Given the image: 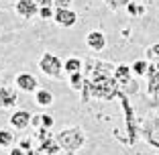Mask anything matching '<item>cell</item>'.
<instances>
[{
	"mask_svg": "<svg viewBox=\"0 0 159 155\" xmlns=\"http://www.w3.org/2000/svg\"><path fill=\"white\" fill-rule=\"evenodd\" d=\"M55 139H57V143H59L63 153L75 155L86 143V133L82 127L74 125V127H66V129H61L59 133H55Z\"/></svg>",
	"mask_w": 159,
	"mask_h": 155,
	"instance_id": "6da1fadb",
	"label": "cell"
},
{
	"mask_svg": "<svg viewBox=\"0 0 159 155\" xmlns=\"http://www.w3.org/2000/svg\"><path fill=\"white\" fill-rule=\"evenodd\" d=\"M118 100H120V106H122V112H125V127H126V137L122 139V141L126 143L129 147H133L137 143V139H139L141 135V129H139V122H137V114H135V108H133L131 100H129V94H125V92H118L116 96Z\"/></svg>",
	"mask_w": 159,
	"mask_h": 155,
	"instance_id": "7a4b0ae2",
	"label": "cell"
},
{
	"mask_svg": "<svg viewBox=\"0 0 159 155\" xmlns=\"http://www.w3.org/2000/svg\"><path fill=\"white\" fill-rule=\"evenodd\" d=\"M90 88H92V98L104 100V102L114 100L118 96V92H120V86L114 80V75L100 78V80H90Z\"/></svg>",
	"mask_w": 159,
	"mask_h": 155,
	"instance_id": "3957f363",
	"label": "cell"
},
{
	"mask_svg": "<svg viewBox=\"0 0 159 155\" xmlns=\"http://www.w3.org/2000/svg\"><path fill=\"white\" fill-rule=\"evenodd\" d=\"M133 67L126 66V63H118L116 67H114V80L118 82V86H120V90L125 92V94H137L139 92V84H137V80H133Z\"/></svg>",
	"mask_w": 159,
	"mask_h": 155,
	"instance_id": "277c9868",
	"label": "cell"
},
{
	"mask_svg": "<svg viewBox=\"0 0 159 155\" xmlns=\"http://www.w3.org/2000/svg\"><path fill=\"white\" fill-rule=\"evenodd\" d=\"M39 67L47 78H53V80H61V75H63V61L51 51H45L41 55Z\"/></svg>",
	"mask_w": 159,
	"mask_h": 155,
	"instance_id": "5b68a950",
	"label": "cell"
},
{
	"mask_svg": "<svg viewBox=\"0 0 159 155\" xmlns=\"http://www.w3.org/2000/svg\"><path fill=\"white\" fill-rule=\"evenodd\" d=\"M141 137L149 143L151 147L159 149V112L151 114L145 118L143 127H141Z\"/></svg>",
	"mask_w": 159,
	"mask_h": 155,
	"instance_id": "8992f818",
	"label": "cell"
},
{
	"mask_svg": "<svg viewBox=\"0 0 159 155\" xmlns=\"http://www.w3.org/2000/svg\"><path fill=\"white\" fill-rule=\"evenodd\" d=\"M86 78L88 80H100V78H110L114 75V67L112 63H108V61H100V59H88L86 61Z\"/></svg>",
	"mask_w": 159,
	"mask_h": 155,
	"instance_id": "52a82bcc",
	"label": "cell"
},
{
	"mask_svg": "<svg viewBox=\"0 0 159 155\" xmlns=\"http://www.w3.org/2000/svg\"><path fill=\"white\" fill-rule=\"evenodd\" d=\"M14 84H16V88H19L20 92H27V94H35L39 90V80L33 74H27V71L16 75V78H14Z\"/></svg>",
	"mask_w": 159,
	"mask_h": 155,
	"instance_id": "ba28073f",
	"label": "cell"
},
{
	"mask_svg": "<svg viewBox=\"0 0 159 155\" xmlns=\"http://www.w3.org/2000/svg\"><path fill=\"white\" fill-rule=\"evenodd\" d=\"M14 10L20 19L31 21L35 14H39V4L37 0H19V2H14Z\"/></svg>",
	"mask_w": 159,
	"mask_h": 155,
	"instance_id": "9c48e42d",
	"label": "cell"
},
{
	"mask_svg": "<svg viewBox=\"0 0 159 155\" xmlns=\"http://www.w3.org/2000/svg\"><path fill=\"white\" fill-rule=\"evenodd\" d=\"M53 21H55V25H59V27L70 29V27H74V25L78 23V14H75L71 8H55Z\"/></svg>",
	"mask_w": 159,
	"mask_h": 155,
	"instance_id": "30bf717a",
	"label": "cell"
},
{
	"mask_svg": "<svg viewBox=\"0 0 159 155\" xmlns=\"http://www.w3.org/2000/svg\"><path fill=\"white\" fill-rule=\"evenodd\" d=\"M147 94L159 100V70L155 67V63H149L147 70Z\"/></svg>",
	"mask_w": 159,
	"mask_h": 155,
	"instance_id": "8fae6325",
	"label": "cell"
},
{
	"mask_svg": "<svg viewBox=\"0 0 159 155\" xmlns=\"http://www.w3.org/2000/svg\"><path fill=\"white\" fill-rule=\"evenodd\" d=\"M16 104H19L16 90L10 88V86H0V108L2 110H8V108H14Z\"/></svg>",
	"mask_w": 159,
	"mask_h": 155,
	"instance_id": "7c38bea8",
	"label": "cell"
},
{
	"mask_svg": "<svg viewBox=\"0 0 159 155\" xmlns=\"http://www.w3.org/2000/svg\"><path fill=\"white\" fill-rule=\"evenodd\" d=\"M31 118H33V114L29 110H14L10 116V125L14 131H27L31 127Z\"/></svg>",
	"mask_w": 159,
	"mask_h": 155,
	"instance_id": "4fadbf2b",
	"label": "cell"
},
{
	"mask_svg": "<svg viewBox=\"0 0 159 155\" xmlns=\"http://www.w3.org/2000/svg\"><path fill=\"white\" fill-rule=\"evenodd\" d=\"M86 45L92 51H104L106 49V35L102 31H90L86 35Z\"/></svg>",
	"mask_w": 159,
	"mask_h": 155,
	"instance_id": "5bb4252c",
	"label": "cell"
},
{
	"mask_svg": "<svg viewBox=\"0 0 159 155\" xmlns=\"http://www.w3.org/2000/svg\"><path fill=\"white\" fill-rule=\"evenodd\" d=\"M37 149L41 151L43 155H59V153H63L55 137H51V139H45V141H41V143L37 145Z\"/></svg>",
	"mask_w": 159,
	"mask_h": 155,
	"instance_id": "9a60e30c",
	"label": "cell"
},
{
	"mask_svg": "<svg viewBox=\"0 0 159 155\" xmlns=\"http://www.w3.org/2000/svg\"><path fill=\"white\" fill-rule=\"evenodd\" d=\"M53 94L49 92V90H45V88H39L37 92H35V104L37 106H43V108H47V106H51L53 104Z\"/></svg>",
	"mask_w": 159,
	"mask_h": 155,
	"instance_id": "2e32d148",
	"label": "cell"
},
{
	"mask_svg": "<svg viewBox=\"0 0 159 155\" xmlns=\"http://www.w3.org/2000/svg\"><path fill=\"white\" fill-rule=\"evenodd\" d=\"M82 67H84V61L80 57H67L63 61V71H67V75L75 74V71H82Z\"/></svg>",
	"mask_w": 159,
	"mask_h": 155,
	"instance_id": "e0dca14e",
	"label": "cell"
},
{
	"mask_svg": "<svg viewBox=\"0 0 159 155\" xmlns=\"http://www.w3.org/2000/svg\"><path fill=\"white\" fill-rule=\"evenodd\" d=\"M14 143H16L14 133L8 131V129H0V147L2 149H10V147H14Z\"/></svg>",
	"mask_w": 159,
	"mask_h": 155,
	"instance_id": "ac0fdd59",
	"label": "cell"
},
{
	"mask_svg": "<svg viewBox=\"0 0 159 155\" xmlns=\"http://www.w3.org/2000/svg\"><path fill=\"white\" fill-rule=\"evenodd\" d=\"M84 80H86V74H84V71H75V74H70V78H67V84H70L71 90H82Z\"/></svg>",
	"mask_w": 159,
	"mask_h": 155,
	"instance_id": "d6986e66",
	"label": "cell"
},
{
	"mask_svg": "<svg viewBox=\"0 0 159 155\" xmlns=\"http://www.w3.org/2000/svg\"><path fill=\"white\" fill-rule=\"evenodd\" d=\"M131 67H133V74H135V75H147V70H149V61H145V59H137Z\"/></svg>",
	"mask_w": 159,
	"mask_h": 155,
	"instance_id": "ffe728a7",
	"label": "cell"
},
{
	"mask_svg": "<svg viewBox=\"0 0 159 155\" xmlns=\"http://www.w3.org/2000/svg\"><path fill=\"white\" fill-rule=\"evenodd\" d=\"M126 12L131 14V16H143V14H145V6L137 4V2H129V4H126Z\"/></svg>",
	"mask_w": 159,
	"mask_h": 155,
	"instance_id": "44dd1931",
	"label": "cell"
},
{
	"mask_svg": "<svg viewBox=\"0 0 159 155\" xmlns=\"http://www.w3.org/2000/svg\"><path fill=\"white\" fill-rule=\"evenodd\" d=\"M104 2H106V6L112 10V12H116V10L122 8V6L126 8V4H129V2H133V0H104Z\"/></svg>",
	"mask_w": 159,
	"mask_h": 155,
	"instance_id": "7402d4cb",
	"label": "cell"
},
{
	"mask_svg": "<svg viewBox=\"0 0 159 155\" xmlns=\"http://www.w3.org/2000/svg\"><path fill=\"white\" fill-rule=\"evenodd\" d=\"M53 14H55L53 6H39V19L49 21V19H53Z\"/></svg>",
	"mask_w": 159,
	"mask_h": 155,
	"instance_id": "603a6c76",
	"label": "cell"
},
{
	"mask_svg": "<svg viewBox=\"0 0 159 155\" xmlns=\"http://www.w3.org/2000/svg\"><path fill=\"white\" fill-rule=\"evenodd\" d=\"M53 114H47V112H43L41 114V129H51L53 127Z\"/></svg>",
	"mask_w": 159,
	"mask_h": 155,
	"instance_id": "cb8c5ba5",
	"label": "cell"
},
{
	"mask_svg": "<svg viewBox=\"0 0 159 155\" xmlns=\"http://www.w3.org/2000/svg\"><path fill=\"white\" fill-rule=\"evenodd\" d=\"M53 133H49V129H37V143L45 141V139H51Z\"/></svg>",
	"mask_w": 159,
	"mask_h": 155,
	"instance_id": "d4e9b609",
	"label": "cell"
},
{
	"mask_svg": "<svg viewBox=\"0 0 159 155\" xmlns=\"http://www.w3.org/2000/svg\"><path fill=\"white\" fill-rule=\"evenodd\" d=\"M147 57H149V59H155V61L159 59V43H155V45H151V47L147 49Z\"/></svg>",
	"mask_w": 159,
	"mask_h": 155,
	"instance_id": "484cf974",
	"label": "cell"
},
{
	"mask_svg": "<svg viewBox=\"0 0 159 155\" xmlns=\"http://www.w3.org/2000/svg\"><path fill=\"white\" fill-rule=\"evenodd\" d=\"M74 0H55V8H70Z\"/></svg>",
	"mask_w": 159,
	"mask_h": 155,
	"instance_id": "4316f807",
	"label": "cell"
},
{
	"mask_svg": "<svg viewBox=\"0 0 159 155\" xmlns=\"http://www.w3.org/2000/svg\"><path fill=\"white\" fill-rule=\"evenodd\" d=\"M31 127L41 129V114H33V118H31Z\"/></svg>",
	"mask_w": 159,
	"mask_h": 155,
	"instance_id": "83f0119b",
	"label": "cell"
},
{
	"mask_svg": "<svg viewBox=\"0 0 159 155\" xmlns=\"http://www.w3.org/2000/svg\"><path fill=\"white\" fill-rule=\"evenodd\" d=\"M8 155H27V151L20 149V147L16 145V147H10V153H8Z\"/></svg>",
	"mask_w": 159,
	"mask_h": 155,
	"instance_id": "f1b7e54d",
	"label": "cell"
},
{
	"mask_svg": "<svg viewBox=\"0 0 159 155\" xmlns=\"http://www.w3.org/2000/svg\"><path fill=\"white\" fill-rule=\"evenodd\" d=\"M19 147L25 149V151H29V149H31V139H23V141L19 143Z\"/></svg>",
	"mask_w": 159,
	"mask_h": 155,
	"instance_id": "f546056e",
	"label": "cell"
},
{
	"mask_svg": "<svg viewBox=\"0 0 159 155\" xmlns=\"http://www.w3.org/2000/svg\"><path fill=\"white\" fill-rule=\"evenodd\" d=\"M39 6H55V0H37Z\"/></svg>",
	"mask_w": 159,
	"mask_h": 155,
	"instance_id": "4dcf8cb0",
	"label": "cell"
},
{
	"mask_svg": "<svg viewBox=\"0 0 159 155\" xmlns=\"http://www.w3.org/2000/svg\"><path fill=\"white\" fill-rule=\"evenodd\" d=\"M27 155H43V153H41L39 149H29V151H27Z\"/></svg>",
	"mask_w": 159,
	"mask_h": 155,
	"instance_id": "1f68e13d",
	"label": "cell"
}]
</instances>
